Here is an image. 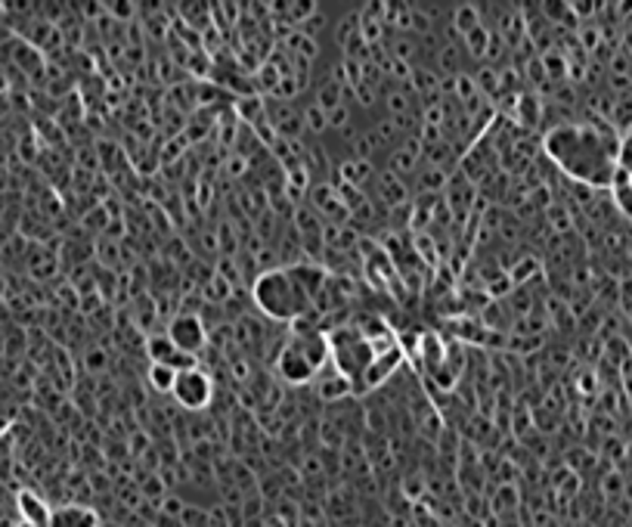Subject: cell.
I'll list each match as a JSON object with an SVG mask.
<instances>
[{
	"instance_id": "d6986e66",
	"label": "cell",
	"mask_w": 632,
	"mask_h": 527,
	"mask_svg": "<svg viewBox=\"0 0 632 527\" xmlns=\"http://www.w3.org/2000/svg\"><path fill=\"white\" fill-rule=\"evenodd\" d=\"M103 360H105V357H103V350H100V348L90 350V354H87V367H90V369H96V372H100V369L105 367Z\"/></svg>"
},
{
	"instance_id": "44dd1931",
	"label": "cell",
	"mask_w": 632,
	"mask_h": 527,
	"mask_svg": "<svg viewBox=\"0 0 632 527\" xmlns=\"http://www.w3.org/2000/svg\"><path fill=\"white\" fill-rule=\"evenodd\" d=\"M0 292H4V277H0Z\"/></svg>"
},
{
	"instance_id": "7a4b0ae2",
	"label": "cell",
	"mask_w": 632,
	"mask_h": 527,
	"mask_svg": "<svg viewBox=\"0 0 632 527\" xmlns=\"http://www.w3.org/2000/svg\"><path fill=\"white\" fill-rule=\"evenodd\" d=\"M255 304L261 307L270 320L279 323H298L307 313H313V301L307 298V292L292 279V273L285 267H273V270L261 273L255 279Z\"/></svg>"
},
{
	"instance_id": "2e32d148",
	"label": "cell",
	"mask_w": 632,
	"mask_h": 527,
	"mask_svg": "<svg viewBox=\"0 0 632 527\" xmlns=\"http://www.w3.org/2000/svg\"><path fill=\"white\" fill-rule=\"evenodd\" d=\"M146 382H149V388H156L158 395H171L174 382H177V369L161 367V363H149V369H146Z\"/></svg>"
},
{
	"instance_id": "277c9868",
	"label": "cell",
	"mask_w": 632,
	"mask_h": 527,
	"mask_svg": "<svg viewBox=\"0 0 632 527\" xmlns=\"http://www.w3.org/2000/svg\"><path fill=\"white\" fill-rule=\"evenodd\" d=\"M372 357H375V350L357 329H335L329 339V360L335 363V372H341L354 388L372 363Z\"/></svg>"
},
{
	"instance_id": "7c38bea8",
	"label": "cell",
	"mask_w": 632,
	"mask_h": 527,
	"mask_svg": "<svg viewBox=\"0 0 632 527\" xmlns=\"http://www.w3.org/2000/svg\"><path fill=\"white\" fill-rule=\"evenodd\" d=\"M47 527H96V515L84 505H59L50 512Z\"/></svg>"
},
{
	"instance_id": "8992f818",
	"label": "cell",
	"mask_w": 632,
	"mask_h": 527,
	"mask_svg": "<svg viewBox=\"0 0 632 527\" xmlns=\"http://www.w3.org/2000/svg\"><path fill=\"white\" fill-rule=\"evenodd\" d=\"M167 339L177 344L184 354L199 357L208 348V329L199 313H177L167 326Z\"/></svg>"
},
{
	"instance_id": "5bb4252c",
	"label": "cell",
	"mask_w": 632,
	"mask_h": 527,
	"mask_svg": "<svg viewBox=\"0 0 632 527\" xmlns=\"http://www.w3.org/2000/svg\"><path fill=\"white\" fill-rule=\"evenodd\" d=\"M375 195L388 208H394L406 199V184L400 177H394L391 171H382V174H378V180H375Z\"/></svg>"
},
{
	"instance_id": "9c48e42d",
	"label": "cell",
	"mask_w": 632,
	"mask_h": 527,
	"mask_svg": "<svg viewBox=\"0 0 632 527\" xmlns=\"http://www.w3.org/2000/svg\"><path fill=\"white\" fill-rule=\"evenodd\" d=\"M472 199H474V184L465 177V174H459V177H453V180L447 184V199H444V205L449 208V214H453L456 221L468 217V211H472Z\"/></svg>"
},
{
	"instance_id": "5b68a950",
	"label": "cell",
	"mask_w": 632,
	"mask_h": 527,
	"mask_svg": "<svg viewBox=\"0 0 632 527\" xmlns=\"http://www.w3.org/2000/svg\"><path fill=\"white\" fill-rule=\"evenodd\" d=\"M171 395L177 397V404L184 406V410L202 413V410H208L211 400H214V382H211V376L205 369L193 367V369L177 372V382H174Z\"/></svg>"
},
{
	"instance_id": "9a60e30c",
	"label": "cell",
	"mask_w": 632,
	"mask_h": 527,
	"mask_svg": "<svg viewBox=\"0 0 632 527\" xmlns=\"http://www.w3.org/2000/svg\"><path fill=\"white\" fill-rule=\"evenodd\" d=\"M316 378H320L316 395H320L322 400H339V397H348L350 391H354V385H350L341 372H332V376H316Z\"/></svg>"
},
{
	"instance_id": "3957f363",
	"label": "cell",
	"mask_w": 632,
	"mask_h": 527,
	"mask_svg": "<svg viewBox=\"0 0 632 527\" xmlns=\"http://www.w3.org/2000/svg\"><path fill=\"white\" fill-rule=\"evenodd\" d=\"M326 363H329V339L322 332H316V326L313 329L301 326V332H294L276 357L279 376L289 385H311Z\"/></svg>"
},
{
	"instance_id": "ffe728a7",
	"label": "cell",
	"mask_w": 632,
	"mask_h": 527,
	"mask_svg": "<svg viewBox=\"0 0 632 527\" xmlns=\"http://www.w3.org/2000/svg\"><path fill=\"white\" fill-rule=\"evenodd\" d=\"M16 527H34V524H28V522H19Z\"/></svg>"
},
{
	"instance_id": "ba28073f",
	"label": "cell",
	"mask_w": 632,
	"mask_h": 527,
	"mask_svg": "<svg viewBox=\"0 0 632 527\" xmlns=\"http://www.w3.org/2000/svg\"><path fill=\"white\" fill-rule=\"evenodd\" d=\"M146 354H149L152 363H161V367H171L177 372L195 367V357L184 354L177 344L167 339V332L165 335H149V339H146Z\"/></svg>"
},
{
	"instance_id": "ac0fdd59",
	"label": "cell",
	"mask_w": 632,
	"mask_h": 527,
	"mask_svg": "<svg viewBox=\"0 0 632 527\" xmlns=\"http://www.w3.org/2000/svg\"><path fill=\"white\" fill-rule=\"evenodd\" d=\"M301 115H304V128H311V131H326L329 128V115L326 112L320 109V105H307L304 112H301Z\"/></svg>"
},
{
	"instance_id": "4fadbf2b",
	"label": "cell",
	"mask_w": 632,
	"mask_h": 527,
	"mask_svg": "<svg viewBox=\"0 0 632 527\" xmlns=\"http://www.w3.org/2000/svg\"><path fill=\"white\" fill-rule=\"evenodd\" d=\"M608 189H610V199H614V208L632 221V174L623 171V168H617V174H614V180H610Z\"/></svg>"
},
{
	"instance_id": "30bf717a",
	"label": "cell",
	"mask_w": 632,
	"mask_h": 527,
	"mask_svg": "<svg viewBox=\"0 0 632 527\" xmlns=\"http://www.w3.org/2000/svg\"><path fill=\"white\" fill-rule=\"evenodd\" d=\"M16 505H19V515H23V522L34 524V527H47V524H50V509H47V503L41 500L38 494H32V490H19Z\"/></svg>"
},
{
	"instance_id": "6da1fadb",
	"label": "cell",
	"mask_w": 632,
	"mask_h": 527,
	"mask_svg": "<svg viewBox=\"0 0 632 527\" xmlns=\"http://www.w3.org/2000/svg\"><path fill=\"white\" fill-rule=\"evenodd\" d=\"M543 150L582 186H610L620 168V140L601 124H558L546 133Z\"/></svg>"
},
{
	"instance_id": "e0dca14e",
	"label": "cell",
	"mask_w": 632,
	"mask_h": 527,
	"mask_svg": "<svg viewBox=\"0 0 632 527\" xmlns=\"http://www.w3.org/2000/svg\"><path fill=\"white\" fill-rule=\"evenodd\" d=\"M477 13H481V6H474V4L456 6V10H453V25H456V32H459L462 38H468V34H472L474 28L483 25V19L477 16Z\"/></svg>"
},
{
	"instance_id": "52a82bcc",
	"label": "cell",
	"mask_w": 632,
	"mask_h": 527,
	"mask_svg": "<svg viewBox=\"0 0 632 527\" xmlns=\"http://www.w3.org/2000/svg\"><path fill=\"white\" fill-rule=\"evenodd\" d=\"M400 363H403V350H400V344H394V348H388V350H378L366 367V372H363V378L357 382L354 391H372V388H378V385H384Z\"/></svg>"
},
{
	"instance_id": "8fae6325",
	"label": "cell",
	"mask_w": 632,
	"mask_h": 527,
	"mask_svg": "<svg viewBox=\"0 0 632 527\" xmlns=\"http://www.w3.org/2000/svg\"><path fill=\"white\" fill-rule=\"evenodd\" d=\"M388 171L394 174V177H412V174L419 171V143H416V137L410 140L406 146H400V150L391 152V159H388Z\"/></svg>"
}]
</instances>
